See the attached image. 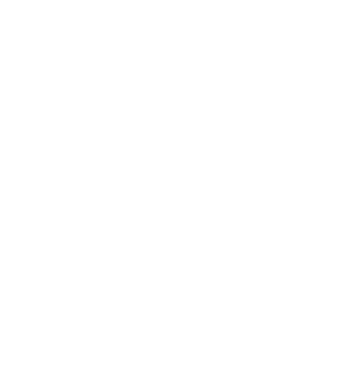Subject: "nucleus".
<instances>
[]
</instances>
